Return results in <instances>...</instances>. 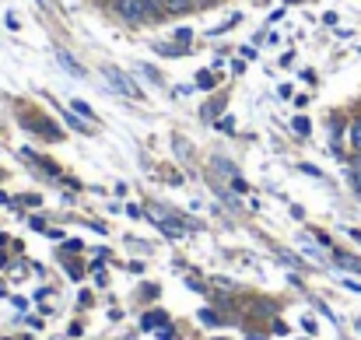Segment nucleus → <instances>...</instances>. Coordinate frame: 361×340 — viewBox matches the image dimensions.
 <instances>
[{
  "mask_svg": "<svg viewBox=\"0 0 361 340\" xmlns=\"http://www.w3.org/2000/svg\"><path fill=\"white\" fill-rule=\"evenodd\" d=\"M116 11L130 21V25H140V21H151L154 11L147 8V0H116Z\"/></svg>",
  "mask_w": 361,
  "mask_h": 340,
  "instance_id": "1",
  "label": "nucleus"
},
{
  "mask_svg": "<svg viewBox=\"0 0 361 340\" xmlns=\"http://www.w3.org/2000/svg\"><path fill=\"white\" fill-rule=\"evenodd\" d=\"M102 74H106L109 78V84H116V91L120 95H127V98H140V88L123 74V71H116V67H106V71H102Z\"/></svg>",
  "mask_w": 361,
  "mask_h": 340,
  "instance_id": "2",
  "label": "nucleus"
},
{
  "mask_svg": "<svg viewBox=\"0 0 361 340\" xmlns=\"http://www.w3.org/2000/svg\"><path fill=\"white\" fill-rule=\"evenodd\" d=\"M57 60H60V64H64V71H71L74 78H84V67H77V64H74V56H71V53L57 49Z\"/></svg>",
  "mask_w": 361,
  "mask_h": 340,
  "instance_id": "3",
  "label": "nucleus"
},
{
  "mask_svg": "<svg viewBox=\"0 0 361 340\" xmlns=\"http://www.w3.org/2000/svg\"><path fill=\"white\" fill-rule=\"evenodd\" d=\"M193 8H196V0H165V11L169 15H186Z\"/></svg>",
  "mask_w": 361,
  "mask_h": 340,
  "instance_id": "4",
  "label": "nucleus"
},
{
  "mask_svg": "<svg viewBox=\"0 0 361 340\" xmlns=\"http://www.w3.org/2000/svg\"><path fill=\"white\" fill-rule=\"evenodd\" d=\"M221 105H225V98L218 95V98H211L207 105H203V109H200V116H203V120H214V116H218V112H221Z\"/></svg>",
  "mask_w": 361,
  "mask_h": 340,
  "instance_id": "5",
  "label": "nucleus"
},
{
  "mask_svg": "<svg viewBox=\"0 0 361 340\" xmlns=\"http://www.w3.org/2000/svg\"><path fill=\"white\" fill-rule=\"evenodd\" d=\"M165 323H169V316H165V312H147V316L140 319V326H144V330H154V326H165Z\"/></svg>",
  "mask_w": 361,
  "mask_h": 340,
  "instance_id": "6",
  "label": "nucleus"
},
{
  "mask_svg": "<svg viewBox=\"0 0 361 340\" xmlns=\"http://www.w3.org/2000/svg\"><path fill=\"white\" fill-rule=\"evenodd\" d=\"M351 186L361 193V154H354V161H351Z\"/></svg>",
  "mask_w": 361,
  "mask_h": 340,
  "instance_id": "7",
  "label": "nucleus"
},
{
  "mask_svg": "<svg viewBox=\"0 0 361 340\" xmlns=\"http://www.w3.org/2000/svg\"><path fill=\"white\" fill-rule=\"evenodd\" d=\"M351 147H354V154H361V116L351 123Z\"/></svg>",
  "mask_w": 361,
  "mask_h": 340,
  "instance_id": "8",
  "label": "nucleus"
},
{
  "mask_svg": "<svg viewBox=\"0 0 361 340\" xmlns=\"http://www.w3.org/2000/svg\"><path fill=\"white\" fill-rule=\"evenodd\" d=\"M333 256H337V263H340V267H351V270H358V274H361V260H354V256H347V253H333Z\"/></svg>",
  "mask_w": 361,
  "mask_h": 340,
  "instance_id": "9",
  "label": "nucleus"
},
{
  "mask_svg": "<svg viewBox=\"0 0 361 340\" xmlns=\"http://www.w3.org/2000/svg\"><path fill=\"white\" fill-rule=\"evenodd\" d=\"M196 84H200V91H211V88H214V74H211V71H203V74L196 78Z\"/></svg>",
  "mask_w": 361,
  "mask_h": 340,
  "instance_id": "10",
  "label": "nucleus"
},
{
  "mask_svg": "<svg viewBox=\"0 0 361 340\" xmlns=\"http://www.w3.org/2000/svg\"><path fill=\"white\" fill-rule=\"evenodd\" d=\"M172 35H176V42H179V46H186V42L193 39V28H176Z\"/></svg>",
  "mask_w": 361,
  "mask_h": 340,
  "instance_id": "11",
  "label": "nucleus"
},
{
  "mask_svg": "<svg viewBox=\"0 0 361 340\" xmlns=\"http://www.w3.org/2000/svg\"><path fill=\"white\" fill-rule=\"evenodd\" d=\"M291 127H295V134H298V137H305V134H308V120H305V116H295V123H291Z\"/></svg>",
  "mask_w": 361,
  "mask_h": 340,
  "instance_id": "12",
  "label": "nucleus"
},
{
  "mask_svg": "<svg viewBox=\"0 0 361 340\" xmlns=\"http://www.w3.org/2000/svg\"><path fill=\"white\" fill-rule=\"evenodd\" d=\"M64 116H67V123H71L74 130H81V134H88V123H81V120L74 116V112H64Z\"/></svg>",
  "mask_w": 361,
  "mask_h": 340,
  "instance_id": "13",
  "label": "nucleus"
},
{
  "mask_svg": "<svg viewBox=\"0 0 361 340\" xmlns=\"http://www.w3.org/2000/svg\"><path fill=\"white\" fill-rule=\"evenodd\" d=\"M21 204H25V207H39L42 197H39V193H28V197H21Z\"/></svg>",
  "mask_w": 361,
  "mask_h": 340,
  "instance_id": "14",
  "label": "nucleus"
},
{
  "mask_svg": "<svg viewBox=\"0 0 361 340\" xmlns=\"http://www.w3.org/2000/svg\"><path fill=\"white\" fill-rule=\"evenodd\" d=\"M74 112H81V116H95V112H91V105H88V102H74Z\"/></svg>",
  "mask_w": 361,
  "mask_h": 340,
  "instance_id": "15",
  "label": "nucleus"
},
{
  "mask_svg": "<svg viewBox=\"0 0 361 340\" xmlns=\"http://www.w3.org/2000/svg\"><path fill=\"white\" fill-rule=\"evenodd\" d=\"M200 319H203V323H207V326H218V316H214L211 309H203V312H200Z\"/></svg>",
  "mask_w": 361,
  "mask_h": 340,
  "instance_id": "16",
  "label": "nucleus"
},
{
  "mask_svg": "<svg viewBox=\"0 0 361 340\" xmlns=\"http://www.w3.org/2000/svg\"><path fill=\"white\" fill-rule=\"evenodd\" d=\"M196 4H200V8H214V4H218V0H196Z\"/></svg>",
  "mask_w": 361,
  "mask_h": 340,
  "instance_id": "17",
  "label": "nucleus"
},
{
  "mask_svg": "<svg viewBox=\"0 0 361 340\" xmlns=\"http://www.w3.org/2000/svg\"><path fill=\"white\" fill-rule=\"evenodd\" d=\"M249 340H267L263 333H249Z\"/></svg>",
  "mask_w": 361,
  "mask_h": 340,
  "instance_id": "18",
  "label": "nucleus"
},
{
  "mask_svg": "<svg viewBox=\"0 0 361 340\" xmlns=\"http://www.w3.org/2000/svg\"><path fill=\"white\" fill-rule=\"evenodd\" d=\"M39 4H42V8H49V0H39Z\"/></svg>",
  "mask_w": 361,
  "mask_h": 340,
  "instance_id": "19",
  "label": "nucleus"
},
{
  "mask_svg": "<svg viewBox=\"0 0 361 340\" xmlns=\"http://www.w3.org/2000/svg\"><path fill=\"white\" fill-rule=\"evenodd\" d=\"M358 330H361V319H358Z\"/></svg>",
  "mask_w": 361,
  "mask_h": 340,
  "instance_id": "20",
  "label": "nucleus"
}]
</instances>
